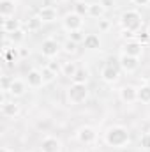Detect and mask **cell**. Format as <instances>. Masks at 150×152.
<instances>
[{"instance_id":"4dcf8cb0","label":"cell","mask_w":150,"mask_h":152,"mask_svg":"<svg viewBox=\"0 0 150 152\" xmlns=\"http://www.w3.org/2000/svg\"><path fill=\"white\" fill-rule=\"evenodd\" d=\"M48 67H50V69H51V71H53V73H55V75H57V73H58V71H60V67H58V64H57V62H51V64H50V66H48Z\"/></svg>"},{"instance_id":"8d00e7d4","label":"cell","mask_w":150,"mask_h":152,"mask_svg":"<svg viewBox=\"0 0 150 152\" xmlns=\"http://www.w3.org/2000/svg\"><path fill=\"white\" fill-rule=\"evenodd\" d=\"M50 2H53V4H58V2H62V0H50Z\"/></svg>"},{"instance_id":"44dd1931","label":"cell","mask_w":150,"mask_h":152,"mask_svg":"<svg viewBox=\"0 0 150 152\" xmlns=\"http://www.w3.org/2000/svg\"><path fill=\"white\" fill-rule=\"evenodd\" d=\"M41 23H42V20L39 18V16H34V18H30L28 21H27V28L28 30H39V27H41Z\"/></svg>"},{"instance_id":"4316f807","label":"cell","mask_w":150,"mask_h":152,"mask_svg":"<svg viewBox=\"0 0 150 152\" xmlns=\"http://www.w3.org/2000/svg\"><path fill=\"white\" fill-rule=\"evenodd\" d=\"M69 37H71V41H73V42H81V41H85V37H87V36H85L81 30H73V32L69 34Z\"/></svg>"},{"instance_id":"ba28073f","label":"cell","mask_w":150,"mask_h":152,"mask_svg":"<svg viewBox=\"0 0 150 152\" xmlns=\"http://www.w3.org/2000/svg\"><path fill=\"white\" fill-rule=\"evenodd\" d=\"M42 152H60V142L57 138H44L42 140V145H41Z\"/></svg>"},{"instance_id":"f546056e","label":"cell","mask_w":150,"mask_h":152,"mask_svg":"<svg viewBox=\"0 0 150 152\" xmlns=\"http://www.w3.org/2000/svg\"><path fill=\"white\" fill-rule=\"evenodd\" d=\"M11 83H12V80H9L7 76H4V78H2V90H9Z\"/></svg>"},{"instance_id":"52a82bcc","label":"cell","mask_w":150,"mask_h":152,"mask_svg":"<svg viewBox=\"0 0 150 152\" xmlns=\"http://www.w3.org/2000/svg\"><path fill=\"white\" fill-rule=\"evenodd\" d=\"M39 18L42 20V21H53V20H57V9L53 7V5H46V7H41L39 9Z\"/></svg>"},{"instance_id":"277c9868","label":"cell","mask_w":150,"mask_h":152,"mask_svg":"<svg viewBox=\"0 0 150 152\" xmlns=\"http://www.w3.org/2000/svg\"><path fill=\"white\" fill-rule=\"evenodd\" d=\"M120 66L124 67V71H127V73H133V71H136L138 69V66H140V62H138V58L136 57H131V55H122L120 57Z\"/></svg>"},{"instance_id":"74e56055","label":"cell","mask_w":150,"mask_h":152,"mask_svg":"<svg viewBox=\"0 0 150 152\" xmlns=\"http://www.w3.org/2000/svg\"><path fill=\"white\" fill-rule=\"evenodd\" d=\"M0 152H11V151H9V149H5V147H4V149H2V151H0Z\"/></svg>"},{"instance_id":"6da1fadb","label":"cell","mask_w":150,"mask_h":152,"mask_svg":"<svg viewBox=\"0 0 150 152\" xmlns=\"http://www.w3.org/2000/svg\"><path fill=\"white\" fill-rule=\"evenodd\" d=\"M106 143L111 145V147H124L125 143H129V133H127V129H124L120 126L111 127L106 133Z\"/></svg>"},{"instance_id":"d4e9b609","label":"cell","mask_w":150,"mask_h":152,"mask_svg":"<svg viewBox=\"0 0 150 152\" xmlns=\"http://www.w3.org/2000/svg\"><path fill=\"white\" fill-rule=\"evenodd\" d=\"M87 81V71L85 69H78L76 75L73 76V83H85Z\"/></svg>"},{"instance_id":"1f68e13d","label":"cell","mask_w":150,"mask_h":152,"mask_svg":"<svg viewBox=\"0 0 150 152\" xmlns=\"http://www.w3.org/2000/svg\"><path fill=\"white\" fill-rule=\"evenodd\" d=\"M149 34H147V32H145V34H140V37H138V42H141V44H143V42H147V41H149Z\"/></svg>"},{"instance_id":"603a6c76","label":"cell","mask_w":150,"mask_h":152,"mask_svg":"<svg viewBox=\"0 0 150 152\" xmlns=\"http://www.w3.org/2000/svg\"><path fill=\"white\" fill-rule=\"evenodd\" d=\"M62 71H64V75L66 76H73L76 75V71H78V67H76V64H73V62H66L64 64V67H62Z\"/></svg>"},{"instance_id":"e0dca14e","label":"cell","mask_w":150,"mask_h":152,"mask_svg":"<svg viewBox=\"0 0 150 152\" xmlns=\"http://www.w3.org/2000/svg\"><path fill=\"white\" fill-rule=\"evenodd\" d=\"M20 112V106L16 103H4L2 104V115L4 117H14Z\"/></svg>"},{"instance_id":"7c38bea8","label":"cell","mask_w":150,"mask_h":152,"mask_svg":"<svg viewBox=\"0 0 150 152\" xmlns=\"http://www.w3.org/2000/svg\"><path fill=\"white\" fill-rule=\"evenodd\" d=\"M18 28H21L18 20H14V18L2 20V30H4L5 34H12V32H14V30H18Z\"/></svg>"},{"instance_id":"2e32d148","label":"cell","mask_w":150,"mask_h":152,"mask_svg":"<svg viewBox=\"0 0 150 152\" xmlns=\"http://www.w3.org/2000/svg\"><path fill=\"white\" fill-rule=\"evenodd\" d=\"M14 12V2L11 0H2L0 2V14H2V20H7L9 14Z\"/></svg>"},{"instance_id":"e575fe53","label":"cell","mask_w":150,"mask_h":152,"mask_svg":"<svg viewBox=\"0 0 150 152\" xmlns=\"http://www.w3.org/2000/svg\"><path fill=\"white\" fill-rule=\"evenodd\" d=\"M133 2H134L136 5H147V4H149L150 0H133Z\"/></svg>"},{"instance_id":"d590c367","label":"cell","mask_w":150,"mask_h":152,"mask_svg":"<svg viewBox=\"0 0 150 152\" xmlns=\"http://www.w3.org/2000/svg\"><path fill=\"white\" fill-rule=\"evenodd\" d=\"M20 55H21V57H27V55H28V51H27V50H25V48H23V50H21V51H20Z\"/></svg>"},{"instance_id":"83f0119b","label":"cell","mask_w":150,"mask_h":152,"mask_svg":"<svg viewBox=\"0 0 150 152\" xmlns=\"http://www.w3.org/2000/svg\"><path fill=\"white\" fill-rule=\"evenodd\" d=\"M16 57H18V50L16 48H9V50H5V60H16Z\"/></svg>"},{"instance_id":"4fadbf2b","label":"cell","mask_w":150,"mask_h":152,"mask_svg":"<svg viewBox=\"0 0 150 152\" xmlns=\"http://www.w3.org/2000/svg\"><path fill=\"white\" fill-rule=\"evenodd\" d=\"M103 80L104 81H115L117 78H118V69L113 66V64H108L104 69H103Z\"/></svg>"},{"instance_id":"9a60e30c","label":"cell","mask_w":150,"mask_h":152,"mask_svg":"<svg viewBox=\"0 0 150 152\" xmlns=\"http://www.w3.org/2000/svg\"><path fill=\"white\" fill-rule=\"evenodd\" d=\"M122 99L127 101V103L136 101V99H138V90H136L134 87H131V85L124 87V88H122Z\"/></svg>"},{"instance_id":"8fae6325","label":"cell","mask_w":150,"mask_h":152,"mask_svg":"<svg viewBox=\"0 0 150 152\" xmlns=\"http://www.w3.org/2000/svg\"><path fill=\"white\" fill-rule=\"evenodd\" d=\"M124 48H125V55H131V57H136V58H138V57L141 55V48H143V46H141V42H138V41H131V42H127Z\"/></svg>"},{"instance_id":"7402d4cb","label":"cell","mask_w":150,"mask_h":152,"mask_svg":"<svg viewBox=\"0 0 150 152\" xmlns=\"http://www.w3.org/2000/svg\"><path fill=\"white\" fill-rule=\"evenodd\" d=\"M88 9H90V5L85 4V2H78L74 5L76 14H79V16H87V14H88Z\"/></svg>"},{"instance_id":"ac0fdd59","label":"cell","mask_w":150,"mask_h":152,"mask_svg":"<svg viewBox=\"0 0 150 152\" xmlns=\"http://www.w3.org/2000/svg\"><path fill=\"white\" fill-rule=\"evenodd\" d=\"M104 11H106V7H104L103 4H90L88 16H92V18H101V16L104 14Z\"/></svg>"},{"instance_id":"8992f818","label":"cell","mask_w":150,"mask_h":152,"mask_svg":"<svg viewBox=\"0 0 150 152\" xmlns=\"http://www.w3.org/2000/svg\"><path fill=\"white\" fill-rule=\"evenodd\" d=\"M41 51L44 57H55L58 53V42L53 41V39H46L41 46Z\"/></svg>"},{"instance_id":"836d02e7","label":"cell","mask_w":150,"mask_h":152,"mask_svg":"<svg viewBox=\"0 0 150 152\" xmlns=\"http://www.w3.org/2000/svg\"><path fill=\"white\" fill-rule=\"evenodd\" d=\"M99 27H101V30H106V28L110 27V23L104 21V20H99Z\"/></svg>"},{"instance_id":"d6a6232c","label":"cell","mask_w":150,"mask_h":152,"mask_svg":"<svg viewBox=\"0 0 150 152\" xmlns=\"http://www.w3.org/2000/svg\"><path fill=\"white\" fill-rule=\"evenodd\" d=\"M74 44L76 42H73V41H69V42H67V44H66V50H67V51H71V53H73V51H74L76 48H74Z\"/></svg>"},{"instance_id":"ffe728a7","label":"cell","mask_w":150,"mask_h":152,"mask_svg":"<svg viewBox=\"0 0 150 152\" xmlns=\"http://www.w3.org/2000/svg\"><path fill=\"white\" fill-rule=\"evenodd\" d=\"M138 99L141 103H150V85H143L138 88Z\"/></svg>"},{"instance_id":"7a4b0ae2","label":"cell","mask_w":150,"mask_h":152,"mask_svg":"<svg viewBox=\"0 0 150 152\" xmlns=\"http://www.w3.org/2000/svg\"><path fill=\"white\" fill-rule=\"evenodd\" d=\"M122 27L127 30V32H136L140 30L141 27V16L136 12V11H125L122 14Z\"/></svg>"},{"instance_id":"30bf717a","label":"cell","mask_w":150,"mask_h":152,"mask_svg":"<svg viewBox=\"0 0 150 152\" xmlns=\"http://www.w3.org/2000/svg\"><path fill=\"white\" fill-rule=\"evenodd\" d=\"M27 80H28V85H30V87H41V85L44 83L42 73H41V71H37V69H32V71H28Z\"/></svg>"},{"instance_id":"d6986e66","label":"cell","mask_w":150,"mask_h":152,"mask_svg":"<svg viewBox=\"0 0 150 152\" xmlns=\"http://www.w3.org/2000/svg\"><path fill=\"white\" fill-rule=\"evenodd\" d=\"M83 42H85V48H88V50H97L99 44H101V42H99V37H97L95 34H88Z\"/></svg>"},{"instance_id":"484cf974","label":"cell","mask_w":150,"mask_h":152,"mask_svg":"<svg viewBox=\"0 0 150 152\" xmlns=\"http://www.w3.org/2000/svg\"><path fill=\"white\" fill-rule=\"evenodd\" d=\"M41 73H42V78H44V83H50V81H53V80H55V76H57L53 71H51V69H50V67H44Z\"/></svg>"},{"instance_id":"f35d334b","label":"cell","mask_w":150,"mask_h":152,"mask_svg":"<svg viewBox=\"0 0 150 152\" xmlns=\"http://www.w3.org/2000/svg\"><path fill=\"white\" fill-rule=\"evenodd\" d=\"M147 34H149V37H150V27H149V30H147Z\"/></svg>"},{"instance_id":"cb8c5ba5","label":"cell","mask_w":150,"mask_h":152,"mask_svg":"<svg viewBox=\"0 0 150 152\" xmlns=\"http://www.w3.org/2000/svg\"><path fill=\"white\" fill-rule=\"evenodd\" d=\"M9 37L12 42H21L23 39H25V30L23 28H18V30H14L12 34H9Z\"/></svg>"},{"instance_id":"5bb4252c","label":"cell","mask_w":150,"mask_h":152,"mask_svg":"<svg viewBox=\"0 0 150 152\" xmlns=\"http://www.w3.org/2000/svg\"><path fill=\"white\" fill-rule=\"evenodd\" d=\"M7 92L11 96H23L25 94V83L21 80H12V83H11V87H9Z\"/></svg>"},{"instance_id":"ab89813d","label":"cell","mask_w":150,"mask_h":152,"mask_svg":"<svg viewBox=\"0 0 150 152\" xmlns=\"http://www.w3.org/2000/svg\"><path fill=\"white\" fill-rule=\"evenodd\" d=\"M147 152H150V151H147Z\"/></svg>"},{"instance_id":"3957f363","label":"cell","mask_w":150,"mask_h":152,"mask_svg":"<svg viewBox=\"0 0 150 152\" xmlns=\"http://www.w3.org/2000/svg\"><path fill=\"white\" fill-rule=\"evenodd\" d=\"M67 96H69V101H71V103L79 104V103H83V101L87 99L88 90H87L85 83H73L71 88H69V92H67Z\"/></svg>"},{"instance_id":"f1b7e54d","label":"cell","mask_w":150,"mask_h":152,"mask_svg":"<svg viewBox=\"0 0 150 152\" xmlns=\"http://www.w3.org/2000/svg\"><path fill=\"white\" fill-rule=\"evenodd\" d=\"M141 145H143V149L150 151V134H143L141 136Z\"/></svg>"},{"instance_id":"5b68a950","label":"cell","mask_w":150,"mask_h":152,"mask_svg":"<svg viewBox=\"0 0 150 152\" xmlns=\"http://www.w3.org/2000/svg\"><path fill=\"white\" fill-rule=\"evenodd\" d=\"M64 25H66V28L67 30H81V25H83V20H81V16L79 14H67L66 16V21H64Z\"/></svg>"},{"instance_id":"9c48e42d","label":"cell","mask_w":150,"mask_h":152,"mask_svg":"<svg viewBox=\"0 0 150 152\" xmlns=\"http://www.w3.org/2000/svg\"><path fill=\"white\" fill-rule=\"evenodd\" d=\"M78 140L83 142V143H92L95 140V133L92 127H81L79 133H78Z\"/></svg>"}]
</instances>
